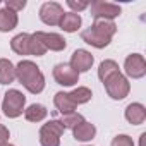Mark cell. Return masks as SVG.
Here are the masks:
<instances>
[{"instance_id": "obj_15", "label": "cell", "mask_w": 146, "mask_h": 146, "mask_svg": "<svg viewBox=\"0 0 146 146\" xmlns=\"http://www.w3.org/2000/svg\"><path fill=\"white\" fill-rule=\"evenodd\" d=\"M72 132H74V137H76L78 141H90V139L95 137V134H96V127H95L93 124L83 120L79 125H76L74 129H72Z\"/></svg>"}, {"instance_id": "obj_6", "label": "cell", "mask_w": 146, "mask_h": 146, "mask_svg": "<svg viewBox=\"0 0 146 146\" xmlns=\"http://www.w3.org/2000/svg\"><path fill=\"white\" fill-rule=\"evenodd\" d=\"M53 78L62 86H72L79 79V72L72 69L70 64H57L53 69Z\"/></svg>"}, {"instance_id": "obj_14", "label": "cell", "mask_w": 146, "mask_h": 146, "mask_svg": "<svg viewBox=\"0 0 146 146\" xmlns=\"http://www.w3.org/2000/svg\"><path fill=\"white\" fill-rule=\"evenodd\" d=\"M58 26H60L64 31H67V33H74V31H78L79 26H81V16L76 14V12H64V16H62V19H60Z\"/></svg>"}, {"instance_id": "obj_21", "label": "cell", "mask_w": 146, "mask_h": 146, "mask_svg": "<svg viewBox=\"0 0 146 146\" xmlns=\"http://www.w3.org/2000/svg\"><path fill=\"white\" fill-rule=\"evenodd\" d=\"M115 72H119V65L113 62V60H105V62H102L100 64V69H98V76H100V79L105 83L110 76H113Z\"/></svg>"}, {"instance_id": "obj_20", "label": "cell", "mask_w": 146, "mask_h": 146, "mask_svg": "<svg viewBox=\"0 0 146 146\" xmlns=\"http://www.w3.org/2000/svg\"><path fill=\"white\" fill-rule=\"evenodd\" d=\"M91 28H95L96 31H100L102 35L108 36V38H112V36L115 35V31H117L115 23L110 21V19H95V23H93Z\"/></svg>"}, {"instance_id": "obj_2", "label": "cell", "mask_w": 146, "mask_h": 146, "mask_svg": "<svg viewBox=\"0 0 146 146\" xmlns=\"http://www.w3.org/2000/svg\"><path fill=\"white\" fill-rule=\"evenodd\" d=\"M24 103H26V98L21 91L17 90H9L5 93V98H4V105H2V110L7 117L11 119H16L23 113L24 110Z\"/></svg>"}, {"instance_id": "obj_28", "label": "cell", "mask_w": 146, "mask_h": 146, "mask_svg": "<svg viewBox=\"0 0 146 146\" xmlns=\"http://www.w3.org/2000/svg\"><path fill=\"white\" fill-rule=\"evenodd\" d=\"M7 137H9V129L0 125V146H5L7 144Z\"/></svg>"}, {"instance_id": "obj_23", "label": "cell", "mask_w": 146, "mask_h": 146, "mask_svg": "<svg viewBox=\"0 0 146 146\" xmlns=\"http://www.w3.org/2000/svg\"><path fill=\"white\" fill-rule=\"evenodd\" d=\"M83 120H84L83 115H79V113H76V112H70V113L62 115V120H58V122L64 125V129H74V127L79 125Z\"/></svg>"}, {"instance_id": "obj_4", "label": "cell", "mask_w": 146, "mask_h": 146, "mask_svg": "<svg viewBox=\"0 0 146 146\" xmlns=\"http://www.w3.org/2000/svg\"><path fill=\"white\" fill-rule=\"evenodd\" d=\"M103 84H105V88H107V93H108L113 100H122V98H125L127 93H129V90H131L127 79L120 74V72H115V74L110 76Z\"/></svg>"}, {"instance_id": "obj_12", "label": "cell", "mask_w": 146, "mask_h": 146, "mask_svg": "<svg viewBox=\"0 0 146 146\" xmlns=\"http://www.w3.org/2000/svg\"><path fill=\"white\" fill-rule=\"evenodd\" d=\"M16 26H17V12L7 7L0 9V31L7 33V31H12Z\"/></svg>"}, {"instance_id": "obj_27", "label": "cell", "mask_w": 146, "mask_h": 146, "mask_svg": "<svg viewBox=\"0 0 146 146\" xmlns=\"http://www.w3.org/2000/svg\"><path fill=\"white\" fill-rule=\"evenodd\" d=\"M5 7L11 9V11H14V12L23 11V9L26 7V0H7V2H5Z\"/></svg>"}, {"instance_id": "obj_19", "label": "cell", "mask_w": 146, "mask_h": 146, "mask_svg": "<svg viewBox=\"0 0 146 146\" xmlns=\"http://www.w3.org/2000/svg\"><path fill=\"white\" fill-rule=\"evenodd\" d=\"M46 108L43 107V105H40V103H33V105H29L26 110H24V117L29 120V122H40V120H43L45 117H46Z\"/></svg>"}, {"instance_id": "obj_1", "label": "cell", "mask_w": 146, "mask_h": 146, "mask_svg": "<svg viewBox=\"0 0 146 146\" xmlns=\"http://www.w3.org/2000/svg\"><path fill=\"white\" fill-rule=\"evenodd\" d=\"M16 78L29 93H41L45 88V78L40 67L31 60H21L16 67Z\"/></svg>"}, {"instance_id": "obj_26", "label": "cell", "mask_w": 146, "mask_h": 146, "mask_svg": "<svg viewBox=\"0 0 146 146\" xmlns=\"http://www.w3.org/2000/svg\"><path fill=\"white\" fill-rule=\"evenodd\" d=\"M112 146H134V144H132V139H131L129 136H125V134H120V136L113 137V141H112Z\"/></svg>"}, {"instance_id": "obj_24", "label": "cell", "mask_w": 146, "mask_h": 146, "mask_svg": "<svg viewBox=\"0 0 146 146\" xmlns=\"http://www.w3.org/2000/svg\"><path fill=\"white\" fill-rule=\"evenodd\" d=\"M45 52H46V48L43 46V43L36 38V35L33 33L31 36H29V55H36V57H41V55H45Z\"/></svg>"}, {"instance_id": "obj_8", "label": "cell", "mask_w": 146, "mask_h": 146, "mask_svg": "<svg viewBox=\"0 0 146 146\" xmlns=\"http://www.w3.org/2000/svg\"><path fill=\"white\" fill-rule=\"evenodd\" d=\"M124 69H125V74L131 76V78H134V79L143 78V76L146 74V64H144L143 55H139V53L129 55V57L125 58Z\"/></svg>"}, {"instance_id": "obj_13", "label": "cell", "mask_w": 146, "mask_h": 146, "mask_svg": "<svg viewBox=\"0 0 146 146\" xmlns=\"http://www.w3.org/2000/svg\"><path fill=\"white\" fill-rule=\"evenodd\" d=\"M125 119H127L131 124H134V125L143 124L144 119H146V110H144V107H143L141 103H131V105L125 108Z\"/></svg>"}, {"instance_id": "obj_22", "label": "cell", "mask_w": 146, "mask_h": 146, "mask_svg": "<svg viewBox=\"0 0 146 146\" xmlns=\"http://www.w3.org/2000/svg\"><path fill=\"white\" fill-rule=\"evenodd\" d=\"M67 95H69V98L72 100V103H74L76 107L91 100V91H90L88 88H78V90L70 91V93H67Z\"/></svg>"}, {"instance_id": "obj_18", "label": "cell", "mask_w": 146, "mask_h": 146, "mask_svg": "<svg viewBox=\"0 0 146 146\" xmlns=\"http://www.w3.org/2000/svg\"><path fill=\"white\" fill-rule=\"evenodd\" d=\"M53 103H55V107L58 108V112H60L62 115L74 112V108H76V105L72 103V100L69 98V95H67V93H62V91L55 95V98H53Z\"/></svg>"}, {"instance_id": "obj_7", "label": "cell", "mask_w": 146, "mask_h": 146, "mask_svg": "<svg viewBox=\"0 0 146 146\" xmlns=\"http://www.w3.org/2000/svg\"><path fill=\"white\" fill-rule=\"evenodd\" d=\"M64 16V9L57 2H45L40 9V19L48 26H58Z\"/></svg>"}, {"instance_id": "obj_11", "label": "cell", "mask_w": 146, "mask_h": 146, "mask_svg": "<svg viewBox=\"0 0 146 146\" xmlns=\"http://www.w3.org/2000/svg\"><path fill=\"white\" fill-rule=\"evenodd\" d=\"M81 38H83V41H86L88 45H91V46H95V48H105V46H108V43H110V40H112V38L102 35L100 31H96L95 28L84 29V31L81 33Z\"/></svg>"}, {"instance_id": "obj_17", "label": "cell", "mask_w": 146, "mask_h": 146, "mask_svg": "<svg viewBox=\"0 0 146 146\" xmlns=\"http://www.w3.org/2000/svg\"><path fill=\"white\" fill-rule=\"evenodd\" d=\"M29 36L31 35H26V33H21V35L14 36L12 41H11L12 50L19 55H29Z\"/></svg>"}, {"instance_id": "obj_10", "label": "cell", "mask_w": 146, "mask_h": 146, "mask_svg": "<svg viewBox=\"0 0 146 146\" xmlns=\"http://www.w3.org/2000/svg\"><path fill=\"white\" fill-rule=\"evenodd\" d=\"M70 65L78 72H86L93 65V55L86 50H76L70 57Z\"/></svg>"}, {"instance_id": "obj_29", "label": "cell", "mask_w": 146, "mask_h": 146, "mask_svg": "<svg viewBox=\"0 0 146 146\" xmlns=\"http://www.w3.org/2000/svg\"><path fill=\"white\" fill-rule=\"evenodd\" d=\"M144 137H146V134L143 132V134H141V143H139V146H144Z\"/></svg>"}, {"instance_id": "obj_16", "label": "cell", "mask_w": 146, "mask_h": 146, "mask_svg": "<svg viewBox=\"0 0 146 146\" xmlns=\"http://www.w3.org/2000/svg\"><path fill=\"white\" fill-rule=\"evenodd\" d=\"M16 79V67L11 60L0 58V84H11Z\"/></svg>"}, {"instance_id": "obj_30", "label": "cell", "mask_w": 146, "mask_h": 146, "mask_svg": "<svg viewBox=\"0 0 146 146\" xmlns=\"http://www.w3.org/2000/svg\"><path fill=\"white\" fill-rule=\"evenodd\" d=\"M5 146H12V144H5Z\"/></svg>"}, {"instance_id": "obj_9", "label": "cell", "mask_w": 146, "mask_h": 146, "mask_svg": "<svg viewBox=\"0 0 146 146\" xmlns=\"http://www.w3.org/2000/svg\"><path fill=\"white\" fill-rule=\"evenodd\" d=\"M35 35H36V38L43 43V46H45L46 50L60 52V50H64L65 45H67L65 40H64L60 35H57V33H43V31H36Z\"/></svg>"}, {"instance_id": "obj_3", "label": "cell", "mask_w": 146, "mask_h": 146, "mask_svg": "<svg viewBox=\"0 0 146 146\" xmlns=\"http://www.w3.org/2000/svg\"><path fill=\"white\" fill-rule=\"evenodd\" d=\"M64 134V125L58 120H50L40 129L41 146H60V136Z\"/></svg>"}, {"instance_id": "obj_5", "label": "cell", "mask_w": 146, "mask_h": 146, "mask_svg": "<svg viewBox=\"0 0 146 146\" xmlns=\"http://www.w3.org/2000/svg\"><path fill=\"white\" fill-rule=\"evenodd\" d=\"M91 14L95 19H113L120 16V7L112 2H103V0H95L91 2Z\"/></svg>"}, {"instance_id": "obj_25", "label": "cell", "mask_w": 146, "mask_h": 146, "mask_svg": "<svg viewBox=\"0 0 146 146\" xmlns=\"http://www.w3.org/2000/svg\"><path fill=\"white\" fill-rule=\"evenodd\" d=\"M67 5L72 9V12H76V14H78V12L88 9V7H90V2H86V0H78V2H76V0H69Z\"/></svg>"}]
</instances>
